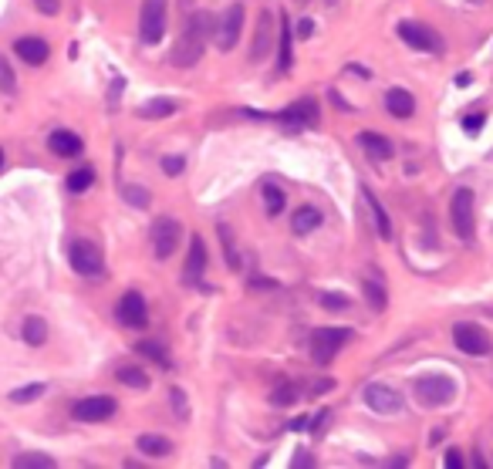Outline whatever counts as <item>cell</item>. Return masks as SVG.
<instances>
[{"label": "cell", "mask_w": 493, "mask_h": 469, "mask_svg": "<svg viewBox=\"0 0 493 469\" xmlns=\"http://www.w3.org/2000/svg\"><path fill=\"white\" fill-rule=\"evenodd\" d=\"M210 34H216L213 17L206 14V11H193V14L186 17L183 34H179L176 47H172V64H176V68H193V64L203 58Z\"/></svg>", "instance_id": "6da1fadb"}, {"label": "cell", "mask_w": 493, "mask_h": 469, "mask_svg": "<svg viewBox=\"0 0 493 469\" xmlns=\"http://www.w3.org/2000/svg\"><path fill=\"white\" fill-rule=\"evenodd\" d=\"M321 223H324V216L318 206H297L294 220H291V230H294V237H308L314 230H321Z\"/></svg>", "instance_id": "ffe728a7"}, {"label": "cell", "mask_w": 493, "mask_h": 469, "mask_svg": "<svg viewBox=\"0 0 493 469\" xmlns=\"http://www.w3.org/2000/svg\"><path fill=\"white\" fill-rule=\"evenodd\" d=\"M287 429H291V432H301V429H308V419H304V415H297V419H294Z\"/></svg>", "instance_id": "7dc6e473"}, {"label": "cell", "mask_w": 493, "mask_h": 469, "mask_svg": "<svg viewBox=\"0 0 493 469\" xmlns=\"http://www.w3.org/2000/svg\"><path fill=\"white\" fill-rule=\"evenodd\" d=\"M449 223L456 230V237L460 240H470L473 237V189L470 186H460L453 199H449Z\"/></svg>", "instance_id": "8992f818"}, {"label": "cell", "mask_w": 493, "mask_h": 469, "mask_svg": "<svg viewBox=\"0 0 493 469\" xmlns=\"http://www.w3.org/2000/svg\"><path fill=\"white\" fill-rule=\"evenodd\" d=\"M44 381H34V385H24V388H14V392H11V402H14V405H28V402H34V398H41V395H44Z\"/></svg>", "instance_id": "1f68e13d"}, {"label": "cell", "mask_w": 493, "mask_h": 469, "mask_svg": "<svg viewBox=\"0 0 493 469\" xmlns=\"http://www.w3.org/2000/svg\"><path fill=\"white\" fill-rule=\"evenodd\" d=\"M0 169H4V149H0Z\"/></svg>", "instance_id": "681fc988"}, {"label": "cell", "mask_w": 493, "mask_h": 469, "mask_svg": "<svg viewBox=\"0 0 493 469\" xmlns=\"http://www.w3.org/2000/svg\"><path fill=\"white\" fill-rule=\"evenodd\" d=\"M453 345H456L463 355H473V358H483V355L493 351L490 334L483 331L480 324H473V321H460V324L453 328Z\"/></svg>", "instance_id": "ba28073f"}, {"label": "cell", "mask_w": 493, "mask_h": 469, "mask_svg": "<svg viewBox=\"0 0 493 469\" xmlns=\"http://www.w3.org/2000/svg\"><path fill=\"white\" fill-rule=\"evenodd\" d=\"M14 54L24 61V64L41 68V64L51 58V47H47L44 37H17V41H14Z\"/></svg>", "instance_id": "2e32d148"}, {"label": "cell", "mask_w": 493, "mask_h": 469, "mask_svg": "<svg viewBox=\"0 0 493 469\" xmlns=\"http://www.w3.org/2000/svg\"><path fill=\"white\" fill-rule=\"evenodd\" d=\"M456 85H460V88H466V85H470V71H460V75H456Z\"/></svg>", "instance_id": "c3c4849f"}, {"label": "cell", "mask_w": 493, "mask_h": 469, "mask_svg": "<svg viewBox=\"0 0 493 469\" xmlns=\"http://www.w3.org/2000/svg\"><path fill=\"white\" fill-rule=\"evenodd\" d=\"M396 30H399V37L409 47L426 51V54H443V41H439V34H436L432 28H426V24H416V20H402Z\"/></svg>", "instance_id": "8fae6325"}, {"label": "cell", "mask_w": 493, "mask_h": 469, "mask_svg": "<svg viewBox=\"0 0 493 469\" xmlns=\"http://www.w3.org/2000/svg\"><path fill=\"white\" fill-rule=\"evenodd\" d=\"M183 169H186V155H166L162 159V172L166 176H179Z\"/></svg>", "instance_id": "f35d334b"}, {"label": "cell", "mask_w": 493, "mask_h": 469, "mask_svg": "<svg viewBox=\"0 0 493 469\" xmlns=\"http://www.w3.org/2000/svg\"><path fill=\"white\" fill-rule=\"evenodd\" d=\"M206 243H203L200 233L189 237V250H186V263H183V284H200L203 273H206Z\"/></svg>", "instance_id": "5bb4252c"}, {"label": "cell", "mask_w": 493, "mask_h": 469, "mask_svg": "<svg viewBox=\"0 0 493 469\" xmlns=\"http://www.w3.org/2000/svg\"><path fill=\"white\" fill-rule=\"evenodd\" d=\"M47 149L54 152V155H61V159H75V155H81L85 142H81V136H78V132L58 129V132H51V136H47Z\"/></svg>", "instance_id": "ac0fdd59"}, {"label": "cell", "mask_w": 493, "mask_h": 469, "mask_svg": "<svg viewBox=\"0 0 493 469\" xmlns=\"http://www.w3.org/2000/svg\"><path fill=\"white\" fill-rule=\"evenodd\" d=\"M244 4H230L227 7V14L220 20V28H216V47L220 51H233V44L240 41V30H244Z\"/></svg>", "instance_id": "4fadbf2b"}, {"label": "cell", "mask_w": 493, "mask_h": 469, "mask_svg": "<svg viewBox=\"0 0 493 469\" xmlns=\"http://www.w3.org/2000/svg\"><path fill=\"white\" fill-rule=\"evenodd\" d=\"M453 395H456V381L449 375H422V379H416V398L426 409L446 405Z\"/></svg>", "instance_id": "5b68a950"}, {"label": "cell", "mask_w": 493, "mask_h": 469, "mask_svg": "<svg viewBox=\"0 0 493 469\" xmlns=\"http://www.w3.org/2000/svg\"><path fill=\"white\" fill-rule=\"evenodd\" d=\"M362 398H365V405H369L372 412H379V415H396V412L405 409L402 395L396 392V388L382 385V381H372V385H365Z\"/></svg>", "instance_id": "7c38bea8"}, {"label": "cell", "mask_w": 493, "mask_h": 469, "mask_svg": "<svg viewBox=\"0 0 493 469\" xmlns=\"http://www.w3.org/2000/svg\"><path fill=\"white\" fill-rule=\"evenodd\" d=\"M274 34H278V30H274V17H271V11H261V14H257V30H254V44H250V61H254V64L271 54Z\"/></svg>", "instance_id": "9a60e30c"}, {"label": "cell", "mask_w": 493, "mask_h": 469, "mask_svg": "<svg viewBox=\"0 0 493 469\" xmlns=\"http://www.w3.org/2000/svg\"><path fill=\"white\" fill-rule=\"evenodd\" d=\"M335 388V379H321L314 388H311V395H324V392H331Z\"/></svg>", "instance_id": "ee69618b"}, {"label": "cell", "mask_w": 493, "mask_h": 469, "mask_svg": "<svg viewBox=\"0 0 493 469\" xmlns=\"http://www.w3.org/2000/svg\"><path fill=\"white\" fill-rule=\"evenodd\" d=\"M318 301H321V307H328V311H345V307H348V297H345V294H331V290L318 294Z\"/></svg>", "instance_id": "d590c367"}, {"label": "cell", "mask_w": 493, "mask_h": 469, "mask_svg": "<svg viewBox=\"0 0 493 469\" xmlns=\"http://www.w3.org/2000/svg\"><path fill=\"white\" fill-rule=\"evenodd\" d=\"M149 240H153V254L155 260H170L176 254V247L183 240V227L176 216H159L149 230Z\"/></svg>", "instance_id": "277c9868"}, {"label": "cell", "mask_w": 493, "mask_h": 469, "mask_svg": "<svg viewBox=\"0 0 493 469\" xmlns=\"http://www.w3.org/2000/svg\"><path fill=\"white\" fill-rule=\"evenodd\" d=\"M47 321L37 318V314H31V318H24V324H20V338H24V345H31V348H41L47 341Z\"/></svg>", "instance_id": "7402d4cb"}, {"label": "cell", "mask_w": 493, "mask_h": 469, "mask_svg": "<svg viewBox=\"0 0 493 469\" xmlns=\"http://www.w3.org/2000/svg\"><path fill=\"white\" fill-rule=\"evenodd\" d=\"M358 146H362V152L369 155L372 162H388L396 155V146L382 132H358Z\"/></svg>", "instance_id": "e0dca14e"}, {"label": "cell", "mask_w": 493, "mask_h": 469, "mask_svg": "<svg viewBox=\"0 0 493 469\" xmlns=\"http://www.w3.org/2000/svg\"><path fill=\"white\" fill-rule=\"evenodd\" d=\"M125 199H129L136 210H145V206H149V193H145L142 186H129V189H125Z\"/></svg>", "instance_id": "74e56055"}, {"label": "cell", "mask_w": 493, "mask_h": 469, "mask_svg": "<svg viewBox=\"0 0 493 469\" xmlns=\"http://www.w3.org/2000/svg\"><path fill=\"white\" fill-rule=\"evenodd\" d=\"M139 449L145 456H153V459H162V456L172 453V442L166 436H155V432H142L139 436Z\"/></svg>", "instance_id": "603a6c76"}, {"label": "cell", "mask_w": 493, "mask_h": 469, "mask_svg": "<svg viewBox=\"0 0 493 469\" xmlns=\"http://www.w3.org/2000/svg\"><path fill=\"white\" fill-rule=\"evenodd\" d=\"M68 263H71V271H75L78 277H88V280H95V277L105 273V257H102V250H98L92 240L71 243V247H68Z\"/></svg>", "instance_id": "3957f363"}, {"label": "cell", "mask_w": 493, "mask_h": 469, "mask_svg": "<svg viewBox=\"0 0 493 469\" xmlns=\"http://www.w3.org/2000/svg\"><path fill=\"white\" fill-rule=\"evenodd\" d=\"M136 351H139V355H145V358H153V362H159V364H170V358H166V348H162L159 341H139V345H136Z\"/></svg>", "instance_id": "e575fe53"}, {"label": "cell", "mask_w": 493, "mask_h": 469, "mask_svg": "<svg viewBox=\"0 0 493 469\" xmlns=\"http://www.w3.org/2000/svg\"><path fill=\"white\" fill-rule=\"evenodd\" d=\"M362 196H365V203H369L372 216H375V230H379V237H382V240H388V237H392V220H388L386 206L379 203V196L372 193L369 186H362Z\"/></svg>", "instance_id": "44dd1931"}, {"label": "cell", "mask_w": 493, "mask_h": 469, "mask_svg": "<svg viewBox=\"0 0 493 469\" xmlns=\"http://www.w3.org/2000/svg\"><path fill=\"white\" fill-rule=\"evenodd\" d=\"M115 412H119V402L112 395H88V398H78L71 405V415L78 422H108Z\"/></svg>", "instance_id": "9c48e42d"}, {"label": "cell", "mask_w": 493, "mask_h": 469, "mask_svg": "<svg viewBox=\"0 0 493 469\" xmlns=\"http://www.w3.org/2000/svg\"><path fill=\"white\" fill-rule=\"evenodd\" d=\"M139 37L142 44H159L166 37V0H142Z\"/></svg>", "instance_id": "52a82bcc"}, {"label": "cell", "mask_w": 493, "mask_h": 469, "mask_svg": "<svg viewBox=\"0 0 493 469\" xmlns=\"http://www.w3.org/2000/svg\"><path fill=\"white\" fill-rule=\"evenodd\" d=\"M170 402H172V412H176V419H189V402H186L183 388H172V392H170Z\"/></svg>", "instance_id": "8d00e7d4"}, {"label": "cell", "mask_w": 493, "mask_h": 469, "mask_svg": "<svg viewBox=\"0 0 493 469\" xmlns=\"http://www.w3.org/2000/svg\"><path fill=\"white\" fill-rule=\"evenodd\" d=\"M284 189L280 186H263V210H267V216H280L284 213Z\"/></svg>", "instance_id": "f546056e"}, {"label": "cell", "mask_w": 493, "mask_h": 469, "mask_svg": "<svg viewBox=\"0 0 493 469\" xmlns=\"http://www.w3.org/2000/svg\"><path fill=\"white\" fill-rule=\"evenodd\" d=\"M115 379L122 381L125 388H136V392H145V388H149V375H145L142 368H132V364L119 368V372H115Z\"/></svg>", "instance_id": "4316f807"}, {"label": "cell", "mask_w": 493, "mask_h": 469, "mask_svg": "<svg viewBox=\"0 0 493 469\" xmlns=\"http://www.w3.org/2000/svg\"><path fill=\"white\" fill-rule=\"evenodd\" d=\"M294 402H297V388H294V381H280L278 388L271 392V405H278V409L294 405Z\"/></svg>", "instance_id": "d6a6232c"}, {"label": "cell", "mask_w": 493, "mask_h": 469, "mask_svg": "<svg viewBox=\"0 0 493 469\" xmlns=\"http://www.w3.org/2000/svg\"><path fill=\"white\" fill-rule=\"evenodd\" d=\"M291 41H294L291 20H287V17H280V58H278V68H280V71H291V64H294Z\"/></svg>", "instance_id": "d4e9b609"}, {"label": "cell", "mask_w": 493, "mask_h": 469, "mask_svg": "<svg viewBox=\"0 0 493 469\" xmlns=\"http://www.w3.org/2000/svg\"><path fill=\"white\" fill-rule=\"evenodd\" d=\"M14 469H54V459L47 453H20L14 456Z\"/></svg>", "instance_id": "f1b7e54d"}, {"label": "cell", "mask_w": 493, "mask_h": 469, "mask_svg": "<svg viewBox=\"0 0 493 469\" xmlns=\"http://www.w3.org/2000/svg\"><path fill=\"white\" fill-rule=\"evenodd\" d=\"M311 34H314V20H311V17H301V20H297V37L308 41Z\"/></svg>", "instance_id": "60d3db41"}, {"label": "cell", "mask_w": 493, "mask_h": 469, "mask_svg": "<svg viewBox=\"0 0 493 469\" xmlns=\"http://www.w3.org/2000/svg\"><path fill=\"white\" fill-rule=\"evenodd\" d=\"M115 318L122 328H132V331H142L145 324H149V307H145V297H142L139 290H129L119 297L115 304Z\"/></svg>", "instance_id": "30bf717a"}, {"label": "cell", "mask_w": 493, "mask_h": 469, "mask_svg": "<svg viewBox=\"0 0 493 469\" xmlns=\"http://www.w3.org/2000/svg\"><path fill=\"white\" fill-rule=\"evenodd\" d=\"M352 338H355L352 328H318L311 334V358L318 364H331Z\"/></svg>", "instance_id": "7a4b0ae2"}, {"label": "cell", "mask_w": 493, "mask_h": 469, "mask_svg": "<svg viewBox=\"0 0 493 469\" xmlns=\"http://www.w3.org/2000/svg\"><path fill=\"white\" fill-rule=\"evenodd\" d=\"M176 102L172 98H153V102H145V105L139 108L142 119H170V115H176Z\"/></svg>", "instance_id": "484cf974"}, {"label": "cell", "mask_w": 493, "mask_h": 469, "mask_svg": "<svg viewBox=\"0 0 493 469\" xmlns=\"http://www.w3.org/2000/svg\"><path fill=\"white\" fill-rule=\"evenodd\" d=\"M362 290H365V301H369L372 311H386V304H388V294L382 284H375V280H365L362 284Z\"/></svg>", "instance_id": "4dcf8cb0"}, {"label": "cell", "mask_w": 493, "mask_h": 469, "mask_svg": "<svg viewBox=\"0 0 493 469\" xmlns=\"http://www.w3.org/2000/svg\"><path fill=\"white\" fill-rule=\"evenodd\" d=\"M92 182H95V169L92 166H81V169H75L68 179H64V186H68V193H88L92 189Z\"/></svg>", "instance_id": "83f0119b"}, {"label": "cell", "mask_w": 493, "mask_h": 469, "mask_svg": "<svg viewBox=\"0 0 493 469\" xmlns=\"http://www.w3.org/2000/svg\"><path fill=\"white\" fill-rule=\"evenodd\" d=\"M331 102H335V105H338L341 112H352V105H348V102H345V98H341L338 91H331Z\"/></svg>", "instance_id": "bcb514c9"}, {"label": "cell", "mask_w": 493, "mask_h": 469, "mask_svg": "<svg viewBox=\"0 0 493 469\" xmlns=\"http://www.w3.org/2000/svg\"><path fill=\"white\" fill-rule=\"evenodd\" d=\"M0 91L4 95H17V75L14 68H11V61L0 54Z\"/></svg>", "instance_id": "836d02e7"}, {"label": "cell", "mask_w": 493, "mask_h": 469, "mask_svg": "<svg viewBox=\"0 0 493 469\" xmlns=\"http://www.w3.org/2000/svg\"><path fill=\"white\" fill-rule=\"evenodd\" d=\"M446 466H449V469H463V466H466V463H463V453H460V449H449V453H446Z\"/></svg>", "instance_id": "7bdbcfd3"}, {"label": "cell", "mask_w": 493, "mask_h": 469, "mask_svg": "<svg viewBox=\"0 0 493 469\" xmlns=\"http://www.w3.org/2000/svg\"><path fill=\"white\" fill-rule=\"evenodd\" d=\"M386 112L392 115V119H412L416 98H412L405 88H388L386 91Z\"/></svg>", "instance_id": "d6986e66"}, {"label": "cell", "mask_w": 493, "mask_h": 469, "mask_svg": "<svg viewBox=\"0 0 493 469\" xmlns=\"http://www.w3.org/2000/svg\"><path fill=\"white\" fill-rule=\"evenodd\" d=\"M34 7H37L41 14L54 17V14H58V11H61V0H34Z\"/></svg>", "instance_id": "ab89813d"}, {"label": "cell", "mask_w": 493, "mask_h": 469, "mask_svg": "<svg viewBox=\"0 0 493 469\" xmlns=\"http://www.w3.org/2000/svg\"><path fill=\"white\" fill-rule=\"evenodd\" d=\"M294 466H297V469H308L311 466V456L308 453H297V456H294Z\"/></svg>", "instance_id": "f6af8a7d"}, {"label": "cell", "mask_w": 493, "mask_h": 469, "mask_svg": "<svg viewBox=\"0 0 493 469\" xmlns=\"http://www.w3.org/2000/svg\"><path fill=\"white\" fill-rule=\"evenodd\" d=\"M216 233H220V243H223V260H227V267H230L233 273L244 267V260H240V254H237V240H233V233L227 223H220L216 227Z\"/></svg>", "instance_id": "cb8c5ba5"}, {"label": "cell", "mask_w": 493, "mask_h": 469, "mask_svg": "<svg viewBox=\"0 0 493 469\" xmlns=\"http://www.w3.org/2000/svg\"><path fill=\"white\" fill-rule=\"evenodd\" d=\"M483 115H466V119H463V129H466V132H480V129H483Z\"/></svg>", "instance_id": "b9f144b4"}]
</instances>
